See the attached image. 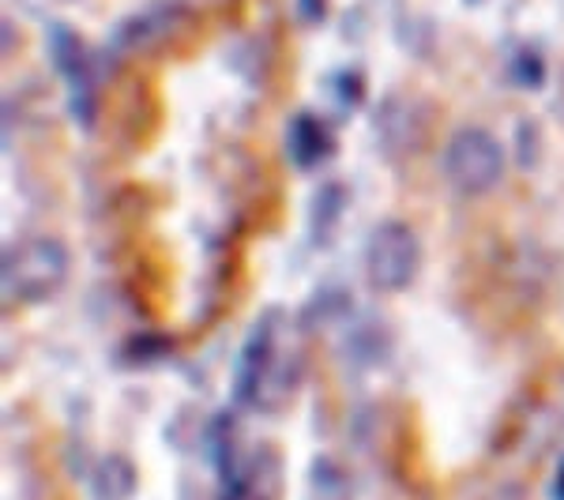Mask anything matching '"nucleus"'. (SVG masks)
Segmentation results:
<instances>
[{
  "label": "nucleus",
  "instance_id": "1",
  "mask_svg": "<svg viewBox=\"0 0 564 500\" xmlns=\"http://www.w3.org/2000/svg\"><path fill=\"white\" fill-rule=\"evenodd\" d=\"M297 380H302V343L294 320L282 308H268L241 347L234 377L238 403L260 414H275L297 392Z\"/></svg>",
  "mask_w": 564,
  "mask_h": 500
},
{
  "label": "nucleus",
  "instance_id": "2",
  "mask_svg": "<svg viewBox=\"0 0 564 500\" xmlns=\"http://www.w3.org/2000/svg\"><path fill=\"white\" fill-rule=\"evenodd\" d=\"M68 249L57 238H26L4 252L0 286L8 302L42 305L61 294V286L68 283Z\"/></svg>",
  "mask_w": 564,
  "mask_h": 500
},
{
  "label": "nucleus",
  "instance_id": "3",
  "mask_svg": "<svg viewBox=\"0 0 564 500\" xmlns=\"http://www.w3.org/2000/svg\"><path fill=\"white\" fill-rule=\"evenodd\" d=\"M444 177L463 196L494 193L505 177V148L486 129H459L444 148Z\"/></svg>",
  "mask_w": 564,
  "mask_h": 500
},
{
  "label": "nucleus",
  "instance_id": "4",
  "mask_svg": "<svg viewBox=\"0 0 564 500\" xmlns=\"http://www.w3.org/2000/svg\"><path fill=\"white\" fill-rule=\"evenodd\" d=\"M422 271V244L406 222H380L366 241V279L380 294H403Z\"/></svg>",
  "mask_w": 564,
  "mask_h": 500
},
{
  "label": "nucleus",
  "instance_id": "5",
  "mask_svg": "<svg viewBox=\"0 0 564 500\" xmlns=\"http://www.w3.org/2000/svg\"><path fill=\"white\" fill-rule=\"evenodd\" d=\"M226 493L234 500H279L282 463L271 448H252L249 456H226L223 463Z\"/></svg>",
  "mask_w": 564,
  "mask_h": 500
},
{
  "label": "nucleus",
  "instance_id": "6",
  "mask_svg": "<svg viewBox=\"0 0 564 500\" xmlns=\"http://www.w3.org/2000/svg\"><path fill=\"white\" fill-rule=\"evenodd\" d=\"M286 151L302 170H313V166H321L327 154H332V132H327V124L321 121V117L297 113L294 121H290V132H286Z\"/></svg>",
  "mask_w": 564,
  "mask_h": 500
},
{
  "label": "nucleus",
  "instance_id": "7",
  "mask_svg": "<svg viewBox=\"0 0 564 500\" xmlns=\"http://www.w3.org/2000/svg\"><path fill=\"white\" fill-rule=\"evenodd\" d=\"M90 500H132L135 493V467L124 456H117V452H109L95 463V470H90Z\"/></svg>",
  "mask_w": 564,
  "mask_h": 500
},
{
  "label": "nucleus",
  "instance_id": "8",
  "mask_svg": "<svg viewBox=\"0 0 564 500\" xmlns=\"http://www.w3.org/2000/svg\"><path fill=\"white\" fill-rule=\"evenodd\" d=\"M302 500H354V481L332 456H321L308 467Z\"/></svg>",
  "mask_w": 564,
  "mask_h": 500
},
{
  "label": "nucleus",
  "instance_id": "9",
  "mask_svg": "<svg viewBox=\"0 0 564 500\" xmlns=\"http://www.w3.org/2000/svg\"><path fill=\"white\" fill-rule=\"evenodd\" d=\"M550 500H564V459L557 463V475H553V486H550Z\"/></svg>",
  "mask_w": 564,
  "mask_h": 500
}]
</instances>
